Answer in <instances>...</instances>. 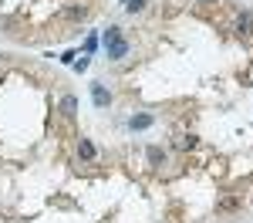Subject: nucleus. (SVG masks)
Masks as SVG:
<instances>
[{"label": "nucleus", "instance_id": "nucleus-9", "mask_svg": "<svg viewBox=\"0 0 253 223\" xmlns=\"http://www.w3.org/2000/svg\"><path fill=\"white\" fill-rule=\"evenodd\" d=\"M68 17H71V20H88V7H84V3H81V7H78V3L68 7Z\"/></svg>", "mask_w": 253, "mask_h": 223}, {"label": "nucleus", "instance_id": "nucleus-12", "mask_svg": "<svg viewBox=\"0 0 253 223\" xmlns=\"http://www.w3.org/2000/svg\"><path fill=\"white\" fill-rule=\"evenodd\" d=\"M95 47H98V38H95V34H91V38L84 41V54H91V51H95Z\"/></svg>", "mask_w": 253, "mask_h": 223}, {"label": "nucleus", "instance_id": "nucleus-2", "mask_svg": "<svg viewBox=\"0 0 253 223\" xmlns=\"http://www.w3.org/2000/svg\"><path fill=\"white\" fill-rule=\"evenodd\" d=\"M91 101H95V108H101V112H105V108L112 105V91H108L101 81H95V85H91Z\"/></svg>", "mask_w": 253, "mask_h": 223}, {"label": "nucleus", "instance_id": "nucleus-4", "mask_svg": "<svg viewBox=\"0 0 253 223\" xmlns=\"http://www.w3.org/2000/svg\"><path fill=\"white\" fill-rule=\"evenodd\" d=\"M75 115H78V98H75V95H64V98H61V119L75 122Z\"/></svg>", "mask_w": 253, "mask_h": 223}, {"label": "nucleus", "instance_id": "nucleus-1", "mask_svg": "<svg viewBox=\"0 0 253 223\" xmlns=\"http://www.w3.org/2000/svg\"><path fill=\"white\" fill-rule=\"evenodd\" d=\"M101 44H105V54H108V61L128 58V41H125V34H122V27H108V31L101 34Z\"/></svg>", "mask_w": 253, "mask_h": 223}, {"label": "nucleus", "instance_id": "nucleus-6", "mask_svg": "<svg viewBox=\"0 0 253 223\" xmlns=\"http://www.w3.org/2000/svg\"><path fill=\"white\" fill-rule=\"evenodd\" d=\"M78 156H81V159H88V162H95L98 159L95 142H91V139H78Z\"/></svg>", "mask_w": 253, "mask_h": 223}, {"label": "nucleus", "instance_id": "nucleus-10", "mask_svg": "<svg viewBox=\"0 0 253 223\" xmlns=\"http://www.w3.org/2000/svg\"><path fill=\"white\" fill-rule=\"evenodd\" d=\"M125 10H128V14H138V10H145V0H128V3H125Z\"/></svg>", "mask_w": 253, "mask_h": 223}, {"label": "nucleus", "instance_id": "nucleus-3", "mask_svg": "<svg viewBox=\"0 0 253 223\" xmlns=\"http://www.w3.org/2000/svg\"><path fill=\"white\" fill-rule=\"evenodd\" d=\"M240 206H243V196L226 193V196H219V200H216V213H236Z\"/></svg>", "mask_w": 253, "mask_h": 223}, {"label": "nucleus", "instance_id": "nucleus-11", "mask_svg": "<svg viewBox=\"0 0 253 223\" xmlns=\"http://www.w3.org/2000/svg\"><path fill=\"white\" fill-rule=\"evenodd\" d=\"M196 145V135H182V139H179V149H193Z\"/></svg>", "mask_w": 253, "mask_h": 223}, {"label": "nucleus", "instance_id": "nucleus-8", "mask_svg": "<svg viewBox=\"0 0 253 223\" xmlns=\"http://www.w3.org/2000/svg\"><path fill=\"white\" fill-rule=\"evenodd\" d=\"M145 159H149V166H152V169H159V166H166V152H162L159 145H149Z\"/></svg>", "mask_w": 253, "mask_h": 223}, {"label": "nucleus", "instance_id": "nucleus-5", "mask_svg": "<svg viewBox=\"0 0 253 223\" xmlns=\"http://www.w3.org/2000/svg\"><path fill=\"white\" fill-rule=\"evenodd\" d=\"M152 115H149V112H138V115H132V119H128V129H132V132H142V129H149V125H152Z\"/></svg>", "mask_w": 253, "mask_h": 223}, {"label": "nucleus", "instance_id": "nucleus-7", "mask_svg": "<svg viewBox=\"0 0 253 223\" xmlns=\"http://www.w3.org/2000/svg\"><path fill=\"white\" fill-rule=\"evenodd\" d=\"M236 34H253V14L250 10H243V14L236 17Z\"/></svg>", "mask_w": 253, "mask_h": 223}, {"label": "nucleus", "instance_id": "nucleus-13", "mask_svg": "<svg viewBox=\"0 0 253 223\" xmlns=\"http://www.w3.org/2000/svg\"><path fill=\"white\" fill-rule=\"evenodd\" d=\"M203 3H219V0H203Z\"/></svg>", "mask_w": 253, "mask_h": 223}]
</instances>
